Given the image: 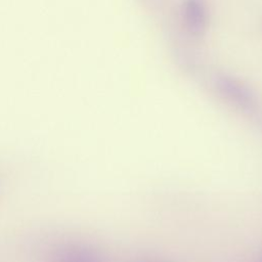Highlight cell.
Instances as JSON below:
<instances>
[{
  "mask_svg": "<svg viewBox=\"0 0 262 262\" xmlns=\"http://www.w3.org/2000/svg\"><path fill=\"white\" fill-rule=\"evenodd\" d=\"M57 262H105L101 254L95 249L80 245H68L58 250L56 256Z\"/></svg>",
  "mask_w": 262,
  "mask_h": 262,
  "instance_id": "cell-3",
  "label": "cell"
},
{
  "mask_svg": "<svg viewBox=\"0 0 262 262\" xmlns=\"http://www.w3.org/2000/svg\"><path fill=\"white\" fill-rule=\"evenodd\" d=\"M216 92L234 107L253 113L258 110L259 100L256 92L242 79L228 73H217L213 78Z\"/></svg>",
  "mask_w": 262,
  "mask_h": 262,
  "instance_id": "cell-1",
  "label": "cell"
},
{
  "mask_svg": "<svg viewBox=\"0 0 262 262\" xmlns=\"http://www.w3.org/2000/svg\"><path fill=\"white\" fill-rule=\"evenodd\" d=\"M180 20L184 31L192 38L206 35L210 24V9L207 0H182Z\"/></svg>",
  "mask_w": 262,
  "mask_h": 262,
  "instance_id": "cell-2",
  "label": "cell"
}]
</instances>
